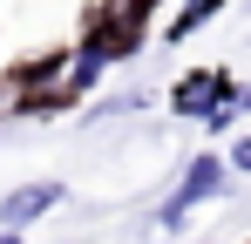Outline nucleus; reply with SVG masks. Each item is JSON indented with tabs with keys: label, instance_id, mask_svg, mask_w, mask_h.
I'll use <instances>...</instances> for the list:
<instances>
[{
	"label": "nucleus",
	"instance_id": "obj_1",
	"mask_svg": "<svg viewBox=\"0 0 251 244\" xmlns=\"http://www.w3.org/2000/svg\"><path fill=\"white\" fill-rule=\"evenodd\" d=\"M54 203H61V183H21V190H7V203H0V224H7V231H27Z\"/></svg>",
	"mask_w": 251,
	"mask_h": 244
},
{
	"label": "nucleus",
	"instance_id": "obj_2",
	"mask_svg": "<svg viewBox=\"0 0 251 244\" xmlns=\"http://www.w3.org/2000/svg\"><path fill=\"white\" fill-rule=\"evenodd\" d=\"M217 183H224V170H217V163H190V176H183V183H176V197L163 203V224H176V217H183V210H190V203H204L210 190H217Z\"/></svg>",
	"mask_w": 251,
	"mask_h": 244
},
{
	"label": "nucleus",
	"instance_id": "obj_3",
	"mask_svg": "<svg viewBox=\"0 0 251 244\" xmlns=\"http://www.w3.org/2000/svg\"><path fill=\"white\" fill-rule=\"evenodd\" d=\"M210 88H224V81L217 75H190L176 88V109H183V116H210Z\"/></svg>",
	"mask_w": 251,
	"mask_h": 244
},
{
	"label": "nucleus",
	"instance_id": "obj_4",
	"mask_svg": "<svg viewBox=\"0 0 251 244\" xmlns=\"http://www.w3.org/2000/svg\"><path fill=\"white\" fill-rule=\"evenodd\" d=\"M210 7H217V0H190V7H183V21H176V27H170V41H183L190 34V27H197V21H204Z\"/></svg>",
	"mask_w": 251,
	"mask_h": 244
},
{
	"label": "nucleus",
	"instance_id": "obj_5",
	"mask_svg": "<svg viewBox=\"0 0 251 244\" xmlns=\"http://www.w3.org/2000/svg\"><path fill=\"white\" fill-rule=\"evenodd\" d=\"M231 163H238V170H251V136L238 143V149H231Z\"/></svg>",
	"mask_w": 251,
	"mask_h": 244
},
{
	"label": "nucleus",
	"instance_id": "obj_6",
	"mask_svg": "<svg viewBox=\"0 0 251 244\" xmlns=\"http://www.w3.org/2000/svg\"><path fill=\"white\" fill-rule=\"evenodd\" d=\"M0 244H14V231H7V238H0Z\"/></svg>",
	"mask_w": 251,
	"mask_h": 244
}]
</instances>
